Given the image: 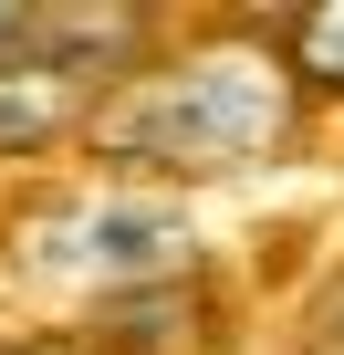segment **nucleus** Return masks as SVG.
<instances>
[{
	"instance_id": "nucleus-1",
	"label": "nucleus",
	"mask_w": 344,
	"mask_h": 355,
	"mask_svg": "<svg viewBox=\"0 0 344 355\" xmlns=\"http://www.w3.org/2000/svg\"><path fill=\"white\" fill-rule=\"evenodd\" d=\"M292 136H302V73L282 63V42H251V32H219L125 73L94 115V146L125 178H251Z\"/></svg>"
},
{
	"instance_id": "nucleus-2",
	"label": "nucleus",
	"mask_w": 344,
	"mask_h": 355,
	"mask_svg": "<svg viewBox=\"0 0 344 355\" xmlns=\"http://www.w3.org/2000/svg\"><path fill=\"white\" fill-rule=\"evenodd\" d=\"M11 261L63 293H156L188 261V209L156 189H73V199L21 209Z\"/></svg>"
},
{
	"instance_id": "nucleus-3",
	"label": "nucleus",
	"mask_w": 344,
	"mask_h": 355,
	"mask_svg": "<svg viewBox=\"0 0 344 355\" xmlns=\"http://www.w3.org/2000/svg\"><path fill=\"white\" fill-rule=\"evenodd\" d=\"M115 84L73 73V63H42V53H0V157H42L63 136H94Z\"/></svg>"
},
{
	"instance_id": "nucleus-4",
	"label": "nucleus",
	"mask_w": 344,
	"mask_h": 355,
	"mask_svg": "<svg viewBox=\"0 0 344 355\" xmlns=\"http://www.w3.org/2000/svg\"><path fill=\"white\" fill-rule=\"evenodd\" d=\"M282 63L302 73V94H344V0L282 21Z\"/></svg>"
},
{
	"instance_id": "nucleus-5",
	"label": "nucleus",
	"mask_w": 344,
	"mask_h": 355,
	"mask_svg": "<svg viewBox=\"0 0 344 355\" xmlns=\"http://www.w3.org/2000/svg\"><path fill=\"white\" fill-rule=\"evenodd\" d=\"M0 53H32V11H11V0H0Z\"/></svg>"
},
{
	"instance_id": "nucleus-6",
	"label": "nucleus",
	"mask_w": 344,
	"mask_h": 355,
	"mask_svg": "<svg viewBox=\"0 0 344 355\" xmlns=\"http://www.w3.org/2000/svg\"><path fill=\"white\" fill-rule=\"evenodd\" d=\"M302 355H344V313H334V324H323V334H313Z\"/></svg>"
}]
</instances>
